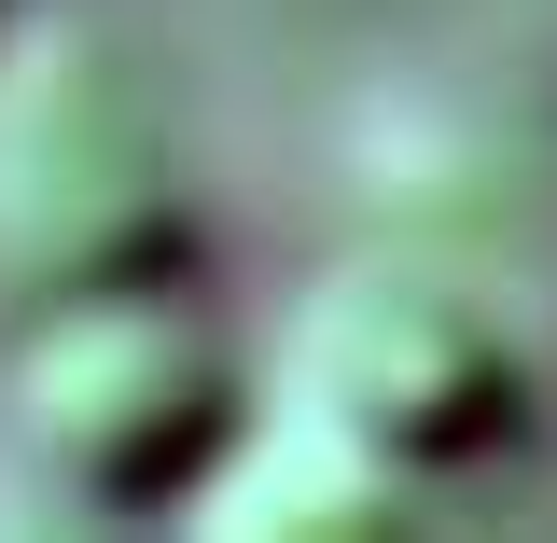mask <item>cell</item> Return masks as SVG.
Wrapping results in <instances>:
<instances>
[{
	"instance_id": "3957f363",
	"label": "cell",
	"mask_w": 557,
	"mask_h": 543,
	"mask_svg": "<svg viewBox=\"0 0 557 543\" xmlns=\"http://www.w3.org/2000/svg\"><path fill=\"white\" fill-rule=\"evenodd\" d=\"M278 405H321L376 460L446 488V474H474V460H502L530 432V335H516V307L487 279L432 266V251H362V266L293 293Z\"/></svg>"
},
{
	"instance_id": "5b68a950",
	"label": "cell",
	"mask_w": 557,
	"mask_h": 543,
	"mask_svg": "<svg viewBox=\"0 0 557 543\" xmlns=\"http://www.w3.org/2000/svg\"><path fill=\"white\" fill-rule=\"evenodd\" d=\"M0 28H14V0H0Z\"/></svg>"
},
{
	"instance_id": "7a4b0ae2",
	"label": "cell",
	"mask_w": 557,
	"mask_h": 543,
	"mask_svg": "<svg viewBox=\"0 0 557 543\" xmlns=\"http://www.w3.org/2000/svg\"><path fill=\"white\" fill-rule=\"evenodd\" d=\"M196 209L168 112L98 28H0V307L182 279Z\"/></svg>"
},
{
	"instance_id": "6da1fadb",
	"label": "cell",
	"mask_w": 557,
	"mask_h": 543,
	"mask_svg": "<svg viewBox=\"0 0 557 543\" xmlns=\"http://www.w3.org/2000/svg\"><path fill=\"white\" fill-rule=\"evenodd\" d=\"M237 418H251V377L223 321L182 307V279L57 293L0 362V432L70 516H182Z\"/></svg>"
},
{
	"instance_id": "277c9868",
	"label": "cell",
	"mask_w": 557,
	"mask_h": 543,
	"mask_svg": "<svg viewBox=\"0 0 557 543\" xmlns=\"http://www.w3.org/2000/svg\"><path fill=\"white\" fill-rule=\"evenodd\" d=\"M196 530H418V474L405 460H376L362 432H335L321 405H278L237 418L223 432V460L196 474V502H182Z\"/></svg>"
}]
</instances>
